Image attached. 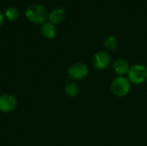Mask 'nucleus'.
Segmentation results:
<instances>
[{"mask_svg":"<svg viewBox=\"0 0 147 146\" xmlns=\"http://www.w3.org/2000/svg\"><path fill=\"white\" fill-rule=\"evenodd\" d=\"M25 15L30 22L40 24L44 23V22L46 21L47 17V11L44 6L35 3L28 7Z\"/></svg>","mask_w":147,"mask_h":146,"instance_id":"f257e3e1","label":"nucleus"},{"mask_svg":"<svg viewBox=\"0 0 147 146\" xmlns=\"http://www.w3.org/2000/svg\"><path fill=\"white\" fill-rule=\"evenodd\" d=\"M131 89V83L128 78L125 77H115L111 83V91L116 97H124Z\"/></svg>","mask_w":147,"mask_h":146,"instance_id":"f03ea898","label":"nucleus"},{"mask_svg":"<svg viewBox=\"0 0 147 146\" xmlns=\"http://www.w3.org/2000/svg\"><path fill=\"white\" fill-rule=\"evenodd\" d=\"M128 80L134 84H141L147 80V68L143 65H134L127 73Z\"/></svg>","mask_w":147,"mask_h":146,"instance_id":"7ed1b4c3","label":"nucleus"},{"mask_svg":"<svg viewBox=\"0 0 147 146\" xmlns=\"http://www.w3.org/2000/svg\"><path fill=\"white\" fill-rule=\"evenodd\" d=\"M67 74L71 79L79 81L84 79L88 76L89 70L88 67L83 63H74L68 68Z\"/></svg>","mask_w":147,"mask_h":146,"instance_id":"20e7f679","label":"nucleus"},{"mask_svg":"<svg viewBox=\"0 0 147 146\" xmlns=\"http://www.w3.org/2000/svg\"><path fill=\"white\" fill-rule=\"evenodd\" d=\"M110 62H111L110 55L103 51L96 52L92 59V64L94 68L99 71L107 69L110 65Z\"/></svg>","mask_w":147,"mask_h":146,"instance_id":"39448f33","label":"nucleus"},{"mask_svg":"<svg viewBox=\"0 0 147 146\" xmlns=\"http://www.w3.org/2000/svg\"><path fill=\"white\" fill-rule=\"evenodd\" d=\"M17 106L16 97L9 94H3L0 96V111L2 113L9 114L13 112Z\"/></svg>","mask_w":147,"mask_h":146,"instance_id":"423d86ee","label":"nucleus"},{"mask_svg":"<svg viewBox=\"0 0 147 146\" xmlns=\"http://www.w3.org/2000/svg\"><path fill=\"white\" fill-rule=\"evenodd\" d=\"M130 67L127 60L123 59H116L113 64V70L120 77H124V75L128 73Z\"/></svg>","mask_w":147,"mask_h":146,"instance_id":"0eeeda50","label":"nucleus"},{"mask_svg":"<svg viewBox=\"0 0 147 146\" xmlns=\"http://www.w3.org/2000/svg\"><path fill=\"white\" fill-rule=\"evenodd\" d=\"M65 10L61 8L59 9H53L48 15V20L49 22H51L53 25H57L59 23H60L64 19H65Z\"/></svg>","mask_w":147,"mask_h":146,"instance_id":"6e6552de","label":"nucleus"},{"mask_svg":"<svg viewBox=\"0 0 147 146\" xmlns=\"http://www.w3.org/2000/svg\"><path fill=\"white\" fill-rule=\"evenodd\" d=\"M40 32L47 39H53L56 35V28L51 22H44L41 25Z\"/></svg>","mask_w":147,"mask_h":146,"instance_id":"1a4fd4ad","label":"nucleus"},{"mask_svg":"<svg viewBox=\"0 0 147 146\" xmlns=\"http://www.w3.org/2000/svg\"><path fill=\"white\" fill-rule=\"evenodd\" d=\"M65 93L68 97L74 98L79 93V87L75 82H67L65 85Z\"/></svg>","mask_w":147,"mask_h":146,"instance_id":"9d476101","label":"nucleus"},{"mask_svg":"<svg viewBox=\"0 0 147 146\" xmlns=\"http://www.w3.org/2000/svg\"><path fill=\"white\" fill-rule=\"evenodd\" d=\"M5 15L7 19L10 22H14L19 17V11L15 7H9L5 11Z\"/></svg>","mask_w":147,"mask_h":146,"instance_id":"9b49d317","label":"nucleus"},{"mask_svg":"<svg viewBox=\"0 0 147 146\" xmlns=\"http://www.w3.org/2000/svg\"><path fill=\"white\" fill-rule=\"evenodd\" d=\"M104 46L109 50V51H114L117 47V40L115 36H109L105 39L104 40Z\"/></svg>","mask_w":147,"mask_h":146,"instance_id":"f8f14e48","label":"nucleus"},{"mask_svg":"<svg viewBox=\"0 0 147 146\" xmlns=\"http://www.w3.org/2000/svg\"><path fill=\"white\" fill-rule=\"evenodd\" d=\"M3 20H4V18H3V14L0 11V27H1L2 24L3 23Z\"/></svg>","mask_w":147,"mask_h":146,"instance_id":"ddd939ff","label":"nucleus"}]
</instances>
